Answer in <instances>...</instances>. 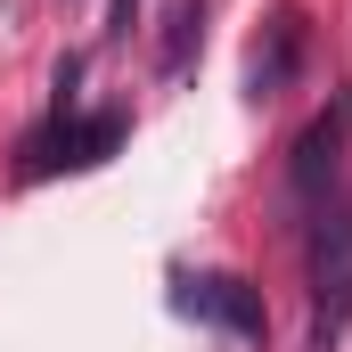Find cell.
Here are the masks:
<instances>
[{"instance_id": "8992f818", "label": "cell", "mask_w": 352, "mask_h": 352, "mask_svg": "<svg viewBox=\"0 0 352 352\" xmlns=\"http://www.w3.org/2000/svg\"><path fill=\"white\" fill-rule=\"evenodd\" d=\"M197 25H205V0H173V16H164V50H156V74H164V82H173V74H188Z\"/></svg>"}, {"instance_id": "6da1fadb", "label": "cell", "mask_w": 352, "mask_h": 352, "mask_svg": "<svg viewBox=\"0 0 352 352\" xmlns=\"http://www.w3.org/2000/svg\"><path fill=\"white\" fill-rule=\"evenodd\" d=\"M352 328V205L328 197L311 213V352H336Z\"/></svg>"}, {"instance_id": "3957f363", "label": "cell", "mask_w": 352, "mask_h": 352, "mask_svg": "<svg viewBox=\"0 0 352 352\" xmlns=\"http://www.w3.org/2000/svg\"><path fill=\"white\" fill-rule=\"evenodd\" d=\"M123 140V115H90V123H41L33 140H25V180H41V173H58V164H98L107 148Z\"/></svg>"}, {"instance_id": "277c9868", "label": "cell", "mask_w": 352, "mask_h": 352, "mask_svg": "<svg viewBox=\"0 0 352 352\" xmlns=\"http://www.w3.org/2000/svg\"><path fill=\"white\" fill-rule=\"evenodd\" d=\"M180 311L221 320V328H230V336H246V344H263V328H270L246 278H180Z\"/></svg>"}, {"instance_id": "7a4b0ae2", "label": "cell", "mask_w": 352, "mask_h": 352, "mask_svg": "<svg viewBox=\"0 0 352 352\" xmlns=\"http://www.w3.org/2000/svg\"><path fill=\"white\" fill-rule=\"evenodd\" d=\"M344 131H352V98H336L303 140H295V164H287V180H295V197L320 213L328 197H336V164H344Z\"/></svg>"}, {"instance_id": "5b68a950", "label": "cell", "mask_w": 352, "mask_h": 352, "mask_svg": "<svg viewBox=\"0 0 352 352\" xmlns=\"http://www.w3.org/2000/svg\"><path fill=\"white\" fill-rule=\"evenodd\" d=\"M295 58H303V16L278 8V16H270V41L254 50V66H246V90H254V98H278L287 74H295Z\"/></svg>"}]
</instances>
